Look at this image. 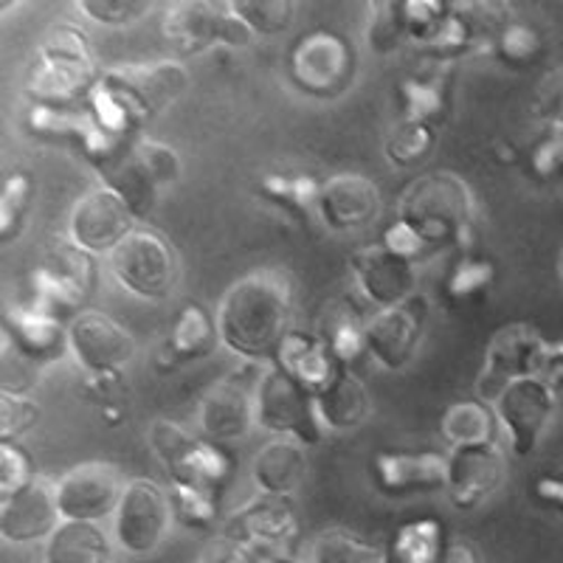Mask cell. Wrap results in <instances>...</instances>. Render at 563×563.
Masks as SVG:
<instances>
[{
    "instance_id": "6da1fadb",
    "label": "cell",
    "mask_w": 563,
    "mask_h": 563,
    "mask_svg": "<svg viewBox=\"0 0 563 563\" xmlns=\"http://www.w3.org/2000/svg\"><path fill=\"white\" fill-rule=\"evenodd\" d=\"M218 333L229 350L251 361H276L294 333V285L279 268L245 274L225 290Z\"/></svg>"
},
{
    "instance_id": "7a4b0ae2",
    "label": "cell",
    "mask_w": 563,
    "mask_h": 563,
    "mask_svg": "<svg viewBox=\"0 0 563 563\" xmlns=\"http://www.w3.org/2000/svg\"><path fill=\"white\" fill-rule=\"evenodd\" d=\"M189 85V70L164 59L153 65H122L110 70L90 90L93 122L108 135L122 139L135 124L147 122L175 102Z\"/></svg>"
},
{
    "instance_id": "3957f363",
    "label": "cell",
    "mask_w": 563,
    "mask_h": 563,
    "mask_svg": "<svg viewBox=\"0 0 563 563\" xmlns=\"http://www.w3.org/2000/svg\"><path fill=\"white\" fill-rule=\"evenodd\" d=\"M90 161L108 180L110 192L119 195L135 218H147L161 189L180 175L178 155L153 139H110Z\"/></svg>"
},
{
    "instance_id": "277c9868",
    "label": "cell",
    "mask_w": 563,
    "mask_h": 563,
    "mask_svg": "<svg viewBox=\"0 0 563 563\" xmlns=\"http://www.w3.org/2000/svg\"><path fill=\"white\" fill-rule=\"evenodd\" d=\"M397 220H404L431 249L454 243L471 234L474 195L465 180L451 173L422 175L400 198Z\"/></svg>"
},
{
    "instance_id": "5b68a950",
    "label": "cell",
    "mask_w": 563,
    "mask_h": 563,
    "mask_svg": "<svg viewBox=\"0 0 563 563\" xmlns=\"http://www.w3.org/2000/svg\"><path fill=\"white\" fill-rule=\"evenodd\" d=\"M93 57L82 29L59 23L45 34L29 70V97L43 104H63L93 90Z\"/></svg>"
},
{
    "instance_id": "8992f818",
    "label": "cell",
    "mask_w": 563,
    "mask_h": 563,
    "mask_svg": "<svg viewBox=\"0 0 563 563\" xmlns=\"http://www.w3.org/2000/svg\"><path fill=\"white\" fill-rule=\"evenodd\" d=\"M150 445L161 456L175 485L209 493L218 499L231 476V456L214 440H195L169 420L150 426Z\"/></svg>"
},
{
    "instance_id": "52a82bcc",
    "label": "cell",
    "mask_w": 563,
    "mask_h": 563,
    "mask_svg": "<svg viewBox=\"0 0 563 563\" xmlns=\"http://www.w3.org/2000/svg\"><path fill=\"white\" fill-rule=\"evenodd\" d=\"M110 268L119 285L141 299H167L178 279L173 245L150 229L130 231L110 254Z\"/></svg>"
},
{
    "instance_id": "ba28073f",
    "label": "cell",
    "mask_w": 563,
    "mask_h": 563,
    "mask_svg": "<svg viewBox=\"0 0 563 563\" xmlns=\"http://www.w3.org/2000/svg\"><path fill=\"white\" fill-rule=\"evenodd\" d=\"M164 40L178 57H189L211 48L214 43L245 45L254 32L245 26V20L234 12V7L223 3H173L164 14Z\"/></svg>"
},
{
    "instance_id": "9c48e42d",
    "label": "cell",
    "mask_w": 563,
    "mask_h": 563,
    "mask_svg": "<svg viewBox=\"0 0 563 563\" xmlns=\"http://www.w3.org/2000/svg\"><path fill=\"white\" fill-rule=\"evenodd\" d=\"M256 422L274 434H288L301 442H321L324 437L316 395L279 364L271 366L256 386Z\"/></svg>"
},
{
    "instance_id": "30bf717a",
    "label": "cell",
    "mask_w": 563,
    "mask_h": 563,
    "mask_svg": "<svg viewBox=\"0 0 563 563\" xmlns=\"http://www.w3.org/2000/svg\"><path fill=\"white\" fill-rule=\"evenodd\" d=\"M93 288V260L74 240H57L45 249L34 274V308L48 316L68 313Z\"/></svg>"
},
{
    "instance_id": "8fae6325",
    "label": "cell",
    "mask_w": 563,
    "mask_h": 563,
    "mask_svg": "<svg viewBox=\"0 0 563 563\" xmlns=\"http://www.w3.org/2000/svg\"><path fill=\"white\" fill-rule=\"evenodd\" d=\"M173 521L169 493L150 479H133L124 485L115 510V541L130 555H147L167 538Z\"/></svg>"
},
{
    "instance_id": "7c38bea8",
    "label": "cell",
    "mask_w": 563,
    "mask_h": 563,
    "mask_svg": "<svg viewBox=\"0 0 563 563\" xmlns=\"http://www.w3.org/2000/svg\"><path fill=\"white\" fill-rule=\"evenodd\" d=\"M128 482H122L119 467L108 462H85L70 467L57 482V501L63 521H93L108 519L119 510L122 493Z\"/></svg>"
},
{
    "instance_id": "4fadbf2b",
    "label": "cell",
    "mask_w": 563,
    "mask_h": 563,
    "mask_svg": "<svg viewBox=\"0 0 563 563\" xmlns=\"http://www.w3.org/2000/svg\"><path fill=\"white\" fill-rule=\"evenodd\" d=\"M552 411H555V389L538 378L512 380L496 400V415L519 456H527L536 449Z\"/></svg>"
},
{
    "instance_id": "5bb4252c",
    "label": "cell",
    "mask_w": 563,
    "mask_h": 563,
    "mask_svg": "<svg viewBox=\"0 0 563 563\" xmlns=\"http://www.w3.org/2000/svg\"><path fill=\"white\" fill-rule=\"evenodd\" d=\"M74 358L90 375H115L135 358V339L104 313H79L68 327Z\"/></svg>"
},
{
    "instance_id": "9a60e30c",
    "label": "cell",
    "mask_w": 563,
    "mask_h": 563,
    "mask_svg": "<svg viewBox=\"0 0 563 563\" xmlns=\"http://www.w3.org/2000/svg\"><path fill=\"white\" fill-rule=\"evenodd\" d=\"M507 460L505 451L496 442L485 445H462L449 456V499L456 510H471L479 507L487 496L505 485Z\"/></svg>"
},
{
    "instance_id": "2e32d148",
    "label": "cell",
    "mask_w": 563,
    "mask_h": 563,
    "mask_svg": "<svg viewBox=\"0 0 563 563\" xmlns=\"http://www.w3.org/2000/svg\"><path fill=\"white\" fill-rule=\"evenodd\" d=\"M135 214L130 206L110 189L88 192L70 211V240L88 254H113L133 231Z\"/></svg>"
},
{
    "instance_id": "e0dca14e",
    "label": "cell",
    "mask_w": 563,
    "mask_h": 563,
    "mask_svg": "<svg viewBox=\"0 0 563 563\" xmlns=\"http://www.w3.org/2000/svg\"><path fill=\"white\" fill-rule=\"evenodd\" d=\"M296 512L290 496H268L263 493L260 499L245 505L234 512L229 521L225 536L234 541H243L254 552H271V558L279 555L285 547L296 538Z\"/></svg>"
},
{
    "instance_id": "ac0fdd59",
    "label": "cell",
    "mask_w": 563,
    "mask_h": 563,
    "mask_svg": "<svg viewBox=\"0 0 563 563\" xmlns=\"http://www.w3.org/2000/svg\"><path fill=\"white\" fill-rule=\"evenodd\" d=\"M59 519L63 512L57 501V482L34 479L9 499H0V536L12 544L52 538Z\"/></svg>"
},
{
    "instance_id": "d6986e66",
    "label": "cell",
    "mask_w": 563,
    "mask_h": 563,
    "mask_svg": "<svg viewBox=\"0 0 563 563\" xmlns=\"http://www.w3.org/2000/svg\"><path fill=\"white\" fill-rule=\"evenodd\" d=\"M290 70H294L296 85H301L308 93L330 97L350 79L352 54L344 40L335 34L313 32L294 48Z\"/></svg>"
},
{
    "instance_id": "ffe728a7",
    "label": "cell",
    "mask_w": 563,
    "mask_h": 563,
    "mask_svg": "<svg viewBox=\"0 0 563 563\" xmlns=\"http://www.w3.org/2000/svg\"><path fill=\"white\" fill-rule=\"evenodd\" d=\"M352 274L358 279L361 294L384 310L409 301L417 282L415 263L391 254L384 243L369 245L352 256Z\"/></svg>"
},
{
    "instance_id": "44dd1931",
    "label": "cell",
    "mask_w": 563,
    "mask_h": 563,
    "mask_svg": "<svg viewBox=\"0 0 563 563\" xmlns=\"http://www.w3.org/2000/svg\"><path fill=\"white\" fill-rule=\"evenodd\" d=\"M422 301L409 299L397 308H386L366 321V350L389 369H400L415 355L422 327Z\"/></svg>"
},
{
    "instance_id": "7402d4cb",
    "label": "cell",
    "mask_w": 563,
    "mask_h": 563,
    "mask_svg": "<svg viewBox=\"0 0 563 563\" xmlns=\"http://www.w3.org/2000/svg\"><path fill=\"white\" fill-rule=\"evenodd\" d=\"M378 209V186L364 175H339L321 184L319 218L333 231L361 229L375 220Z\"/></svg>"
},
{
    "instance_id": "603a6c76",
    "label": "cell",
    "mask_w": 563,
    "mask_h": 563,
    "mask_svg": "<svg viewBox=\"0 0 563 563\" xmlns=\"http://www.w3.org/2000/svg\"><path fill=\"white\" fill-rule=\"evenodd\" d=\"M3 335L12 341L18 352H23L37 366H48L68 352V327L59 324L57 316L43 313L34 305L7 310V327Z\"/></svg>"
},
{
    "instance_id": "cb8c5ba5",
    "label": "cell",
    "mask_w": 563,
    "mask_h": 563,
    "mask_svg": "<svg viewBox=\"0 0 563 563\" xmlns=\"http://www.w3.org/2000/svg\"><path fill=\"white\" fill-rule=\"evenodd\" d=\"M256 420V395L245 389L240 378L220 380L211 386L200 404V426L206 437L214 442L238 440L249 434L251 422Z\"/></svg>"
},
{
    "instance_id": "d4e9b609",
    "label": "cell",
    "mask_w": 563,
    "mask_h": 563,
    "mask_svg": "<svg viewBox=\"0 0 563 563\" xmlns=\"http://www.w3.org/2000/svg\"><path fill=\"white\" fill-rule=\"evenodd\" d=\"M378 487L389 496L417 490H437L449 482V456L440 454H378L375 456Z\"/></svg>"
},
{
    "instance_id": "484cf974",
    "label": "cell",
    "mask_w": 563,
    "mask_h": 563,
    "mask_svg": "<svg viewBox=\"0 0 563 563\" xmlns=\"http://www.w3.org/2000/svg\"><path fill=\"white\" fill-rule=\"evenodd\" d=\"M276 364L285 372H290L299 384L308 386L313 395L344 369V366L333 358V352L327 350V344L319 335L299 333V330H294V333L288 335V341L282 344Z\"/></svg>"
},
{
    "instance_id": "4316f807",
    "label": "cell",
    "mask_w": 563,
    "mask_h": 563,
    "mask_svg": "<svg viewBox=\"0 0 563 563\" xmlns=\"http://www.w3.org/2000/svg\"><path fill=\"white\" fill-rule=\"evenodd\" d=\"M316 411L324 429H355L369 417L372 404L366 386L352 372L341 369L327 386L316 391Z\"/></svg>"
},
{
    "instance_id": "83f0119b",
    "label": "cell",
    "mask_w": 563,
    "mask_h": 563,
    "mask_svg": "<svg viewBox=\"0 0 563 563\" xmlns=\"http://www.w3.org/2000/svg\"><path fill=\"white\" fill-rule=\"evenodd\" d=\"M308 456L294 440L268 442L254 460V482L268 496H290L305 479Z\"/></svg>"
},
{
    "instance_id": "f1b7e54d",
    "label": "cell",
    "mask_w": 563,
    "mask_h": 563,
    "mask_svg": "<svg viewBox=\"0 0 563 563\" xmlns=\"http://www.w3.org/2000/svg\"><path fill=\"white\" fill-rule=\"evenodd\" d=\"M316 335L333 352L341 366H350L366 350V324L346 301H327L316 319Z\"/></svg>"
},
{
    "instance_id": "f546056e",
    "label": "cell",
    "mask_w": 563,
    "mask_h": 563,
    "mask_svg": "<svg viewBox=\"0 0 563 563\" xmlns=\"http://www.w3.org/2000/svg\"><path fill=\"white\" fill-rule=\"evenodd\" d=\"M113 550L93 521H63L45 544V563H110Z\"/></svg>"
},
{
    "instance_id": "4dcf8cb0",
    "label": "cell",
    "mask_w": 563,
    "mask_h": 563,
    "mask_svg": "<svg viewBox=\"0 0 563 563\" xmlns=\"http://www.w3.org/2000/svg\"><path fill=\"white\" fill-rule=\"evenodd\" d=\"M451 20L460 29L467 52L499 43L501 34L510 29V7L505 3H454Z\"/></svg>"
},
{
    "instance_id": "1f68e13d",
    "label": "cell",
    "mask_w": 563,
    "mask_h": 563,
    "mask_svg": "<svg viewBox=\"0 0 563 563\" xmlns=\"http://www.w3.org/2000/svg\"><path fill=\"white\" fill-rule=\"evenodd\" d=\"M442 527L437 521H411L397 527L378 563H442Z\"/></svg>"
},
{
    "instance_id": "d6a6232c",
    "label": "cell",
    "mask_w": 563,
    "mask_h": 563,
    "mask_svg": "<svg viewBox=\"0 0 563 563\" xmlns=\"http://www.w3.org/2000/svg\"><path fill=\"white\" fill-rule=\"evenodd\" d=\"M214 341H218V335H214L209 316L198 305H186L175 319L173 333H169L167 355L169 361L200 358V355H209L214 350Z\"/></svg>"
},
{
    "instance_id": "836d02e7",
    "label": "cell",
    "mask_w": 563,
    "mask_h": 563,
    "mask_svg": "<svg viewBox=\"0 0 563 563\" xmlns=\"http://www.w3.org/2000/svg\"><path fill=\"white\" fill-rule=\"evenodd\" d=\"M404 110L409 122L437 124L449 113V82L442 74L437 77H409L400 85Z\"/></svg>"
},
{
    "instance_id": "e575fe53",
    "label": "cell",
    "mask_w": 563,
    "mask_h": 563,
    "mask_svg": "<svg viewBox=\"0 0 563 563\" xmlns=\"http://www.w3.org/2000/svg\"><path fill=\"white\" fill-rule=\"evenodd\" d=\"M442 437L454 445H485L493 442V415L479 400L454 404L442 417Z\"/></svg>"
},
{
    "instance_id": "d590c367",
    "label": "cell",
    "mask_w": 563,
    "mask_h": 563,
    "mask_svg": "<svg viewBox=\"0 0 563 563\" xmlns=\"http://www.w3.org/2000/svg\"><path fill=\"white\" fill-rule=\"evenodd\" d=\"M260 189H263L265 198L276 200V203L285 206L288 211H296L299 218H313V214H319L321 186L310 175H265Z\"/></svg>"
},
{
    "instance_id": "8d00e7d4",
    "label": "cell",
    "mask_w": 563,
    "mask_h": 563,
    "mask_svg": "<svg viewBox=\"0 0 563 563\" xmlns=\"http://www.w3.org/2000/svg\"><path fill=\"white\" fill-rule=\"evenodd\" d=\"M431 147H434V130L429 124L409 122V119L395 124V130L386 139V155L397 167H411V164L426 158Z\"/></svg>"
},
{
    "instance_id": "74e56055",
    "label": "cell",
    "mask_w": 563,
    "mask_h": 563,
    "mask_svg": "<svg viewBox=\"0 0 563 563\" xmlns=\"http://www.w3.org/2000/svg\"><path fill=\"white\" fill-rule=\"evenodd\" d=\"M493 276H496V268H493L487 260L462 256L460 263L451 268L445 294H449V299L462 301V305H467V301H479L482 294L493 285Z\"/></svg>"
},
{
    "instance_id": "f35d334b",
    "label": "cell",
    "mask_w": 563,
    "mask_h": 563,
    "mask_svg": "<svg viewBox=\"0 0 563 563\" xmlns=\"http://www.w3.org/2000/svg\"><path fill=\"white\" fill-rule=\"evenodd\" d=\"M400 18H404L406 37L422 40L426 45H431L449 23L451 7L434 3V0L431 3L429 0H409V3H400Z\"/></svg>"
},
{
    "instance_id": "ab89813d",
    "label": "cell",
    "mask_w": 563,
    "mask_h": 563,
    "mask_svg": "<svg viewBox=\"0 0 563 563\" xmlns=\"http://www.w3.org/2000/svg\"><path fill=\"white\" fill-rule=\"evenodd\" d=\"M234 12L245 20V26L254 34H279L294 23L296 7L285 0H238L231 3Z\"/></svg>"
},
{
    "instance_id": "60d3db41",
    "label": "cell",
    "mask_w": 563,
    "mask_h": 563,
    "mask_svg": "<svg viewBox=\"0 0 563 563\" xmlns=\"http://www.w3.org/2000/svg\"><path fill=\"white\" fill-rule=\"evenodd\" d=\"M380 552L361 544L341 530H330L319 536L313 544V561L310 563H378Z\"/></svg>"
},
{
    "instance_id": "b9f144b4",
    "label": "cell",
    "mask_w": 563,
    "mask_h": 563,
    "mask_svg": "<svg viewBox=\"0 0 563 563\" xmlns=\"http://www.w3.org/2000/svg\"><path fill=\"white\" fill-rule=\"evenodd\" d=\"M169 505H173V519L184 527H209L218 516V499L192 487L173 485Z\"/></svg>"
},
{
    "instance_id": "7bdbcfd3",
    "label": "cell",
    "mask_w": 563,
    "mask_h": 563,
    "mask_svg": "<svg viewBox=\"0 0 563 563\" xmlns=\"http://www.w3.org/2000/svg\"><path fill=\"white\" fill-rule=\"evenodd\" d=\"M34 479L37 476L32 474V456L12 440L0 442V499H9Z\"/></svg>"
},
{
    "instance_id": "ee69618b",
    "label": "cell",
    "mask_w": 563,
    "mask_h": 563,
    "mask_svg": "<svg viewBox=\"0 0 563 563\" xmlns=\"http://www.w3.org/2000/svg\"><path fill=\"white\" fill-rule=\"evenodd\" d=\"M29 200H32V178L23 173L12 175L0 198V231L7 240H12L14 231L20 229V220L26 218Z\"/></svg>"
},
{
    "instance_id": "f6af8a7d",
    "label": "cell",
    "mask_w": 563,
    "mask_h": 563,
    "mask_svg": "<svg viewBox=\"0 0 563 563\" xmlns=\"http://www.w3.org/2000/svg\"><path fill=\"white\" fill-rule=\"evenodd\" d=\"M37 417L40 406L29 400L26 395H12V391L0 395V437H3V442H14L18 434H26L37 422Z\"/></svg>"
},
{
    "instance_id": "bcb514c9",
    "label": "cell",
    "mask_w": 563,
    "mask_h": 563,
    "mask_svg": "<svg viewBox=\"0 0 563 563\" xmlns=\"http://www.w3.org/2000/svg\"><path fill=\"white\" fill-rule=\"evenodd\" d=\"M369 20V45L375 52H391L400 40L406 37L404 18H400V3H372Z\"/></svg>"
},
{
    "instance_id": "7dc6e473",
    "label": "cell",
    "mask_w": 563,
    "mask_h": 563,
    "mask_svg": "<svg viewBox=\"0 0 563 563\" xmlns=\"http://www.w3.org/2000/svg\"><path fill=\"white\" fill-rule=\"evenodd\" d=\"M493 48H496V54H499L507 65H530L536 63V57L541 54L544 43H541V37H538L530 26H516V23H510V29L501 34L499 43L493 45Z\"/></svg>"
},
{
    "instance_id": "c3c4849f",
    "label": "cell",
    "mask_w": 563,
    "mask_h": 563,
    "mask_svg": "<svg viewBox=\"0 0 563 563\" xmlns=\"http://www.w3.org/2000/svg\"><path fill=\"white\" fill-rule=\"evenodd\" d=\"M0 364H3V391H12V395H26L29 389L37 380L40 366L34 361H29L23 352H18L12 346V341L3 335V355H0Z\"/></svg>"
},
{
    "instance_id": "681fc988",
    "label": "cell",
    "mask_w": 563,
    "mask_h": 563,
    "mask_svg": "<svg viewBox=\"0 0 563 563\" xmlns=\"http://www.w3.org/2000/svg\"><path fill=\"white\" fill-rule=\"evenodd\" d=\"M79 9L90 20L104 23V26H128V23L147 14L150 3H135V0H82Z\"/></svg>"
},
{
    "instance_id": "f907efd6",
    "label": "cell",
    "mask_w": 563,
    "mask_h": 563,
    "mask_svg": "<svg viewBox=\"0 0 563 563\" xmlns=\"http://www.w3.org/2000/svg\"><path fill=\"white\" fill-rule=\"evenodd\" d=\"M536 115H541L550 128L563 130V68L547 74L536 90Z\"/></svg>"
},
{
    "instance_id": "816d5d0a",
    "label": "cell",
    "mask_w": 563,
    "mask_h": 563,
    "mask_svg": "<svg viewBox=\"0 0 563 563\" xmlns=\"http://www.w3.org/2000/svg\"><path fill=\"white\" fill-rule=\"evenodd\" d=\"M198 563H260V552L245 547L243 541H234L229 536H220L209 541Z\"/></svg>"
},
{
    "instance_id": "f5cc1de1",
    "label": "cell",
    "mask_w": 563,
    "mask_h": 563,
    "mask_svg": "<svg viewBox=\"0 0 563 563\" xmlns=\"http://www.w3.org/2000/svg\"><path fill=\"white\" fill-rule=\"evenodd\" d=\"M384 245L391 251V254L404 256V260H409V263H417L426 251H431V245L422 238H417L415 231H411L404 220H395V223L389 225Z\"/></svg>"
},
{
    "instance_id": "db71d44e",
    "label": "cell",
    "mask_w": 563,
    "mask_h": 563,
    "mask_svg": "<svg viewBox=\"0 0 563 563\" xmlns=\"http://www.w3.org/2000/svg\"><path fill=\"white\" fill-rule=\"evenodd\" d=\"M536 496L541 501H547V505L555 507V510L563 516V471L561 474H552V476H544V479H538Z\"/></svg>"
},
{
    "instance_id": "11a10c76",
    "label": "cell",
    "mask_w": 563,
    "mask_h": 563,
    "mask_svg": "<svg viewBox=\"0 0 563 563\" xmlns=\"http://www.w3.org/2000/svg\"><path fill=\"white\" fill-rule=\"evenodd\" d=\"M442 563H476V558H474V552L467 550V547L456 544L445 552V561Z\"/></svg>"
},
{
    "instance_id": "9f6ffc18",
    "label": "cell",
    "mask_w": 563,
    "mask_h": 563,
    "mask_svg": "<svg viewBox=\"0 0 563 563\" xmlns=\"http://www.w3.org/2000/svg\"><path fill=\"white\" fill-rule=\"evenodd\" d=\"M265 563H305V561H296V558L290 555H276V558H268Z\"/></svg>"
},
{
    "instance_id": "6f0895ef",
    "label": "cell",
    "mask_w": 563,
    "mask_h": 563,
    "mask_svg": "<svg viewBox=\"0 0 563 563\" xmlns=\"http://www.w3.org/2000/svg\"><path fill=\"white\" fill-rule=\"evenodd\" d=\"M558 271H561V279H563V251H561V260H558Z\"/></svg>"
}]
</instances>
